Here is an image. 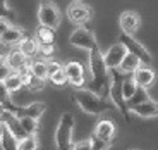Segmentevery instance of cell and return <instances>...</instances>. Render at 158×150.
<instances>
[{"mask_svg":"<svg viewBox=\"0 0 158 150\" xmlns=\"http://www.w3.org/2000/svg\"><path fill=\"white\" fill-rule=\"evenodd\" d=\"M141 66H143L141 59H139L138 55H134V54L127 52V55L124 57L122 64H120V67H118V71L124 73V74H134Z\"/></svg>","mask_w":158,"mask_h":150,"instance_id":"obj_21","label":"cell"},{"mask_svg":"<svg viewBox=\"0 0 158 150\" xmlns=\"http://www.w3.org/2000/svg\"><path fill=\"white\" fill-rule=\"evenodd\" d=\"M65 67V73H67L69 83L72 85L74 88H84L86 86V69L81 62L77 60H69V62L64 64Z\"/></svg>","mask_w":158,"mask_h":150,"instance_id":"obj_10","label":"cell"},{"mask_svg":"<svg viewBox=\"0 0 158 150\" xmlns=\"http://www.w3.org/2000/svg\"><path fill=\"white\" fill-rule=\"evenodd\" d=\"M2 122H5L9 126V130L12 131V133L16 135V138L23 140L28 136V133H26V130H24L23 126V122H21V117L16 114V112H12V111H2Z\"/></svg>","mask_w":158,"mask_h":150,"instance_id":"obj_13","label":"cell"},{"mask_svg":"<svg viewBox=\"0 0 158 150\" xmlns=\"http://www.w3.org/2000/svg\"><path fill=\"white\" fill-rule=\"evenodd\" d=\"M26 38V31L19 26H14L9 19H0V40L5 45H19Z\"/></svg>","mask_w":158,"mask_h":150,"instance_id":"obj_7","label":"cell"},{"mask_svg":"<svg viewBox=\"0 0 158 150\" xmlns=\"http://www.w3.org/2000/svg\"><path fill=\"white\" fill-rule=\"evenodd\" d=\"M0 143H2V150H19V140L9 130L5 122L0 124Z\"/></svg>","mask_w":158,"mask_h":150,"instance_id":"obj_20","label":"cell"},{"mask_svg":"<svg viewBox=\"0 0 158 150\" xmlns=\"http://www.w3.org/2000/svg\"><path fill=\"white\" fill-rule=\"evenodd\" d=\"M10 91L7 90V86H5L2 81H0V104H2V111H12V112H16L17 111V107L14 105V102L10 100Z\"/></svg>","mask_w":158,"mask_h":150,"instance_id":"obj_27","label":"cell"},{"mask_svg":"<svg viewBox=\"0 0 158 150\" xmlns=\"http://www.w3.org/2000/svg\"><path fill=\"white\" fill-rule=\"evenodd\" d=\"M138 86H139V85L136 83V79L132 78V74H131V78L122 79V91H124V97H126V100H129L131 97L136 93Z\"/></svg>","mask_w":158,"mask_h":150,"instance_id":"obj_29","label":"cell"},{"mask_svg":"<svg viewBox=\"0 0 158 150\" xmlns=\"http://www.w3.org/2000/svg\"><path fill=\"white\" fill-rule=\"evenodd\" d=\"M115 71L117 69H112L110 71V86H108V95L112 99V104L117 107V111L126 117V121H129V107H127V100L124 97L122 91V81L115 76Z\"/></svg>","mask_w":158,"mask_h":150,"instance_id":"obj_5","label":"cell"},{"mask_svg":"<svg viewBox=\"0 0 158 150\" xmlns=\"http://www.w3.org/2000/svg\"><path fill=\"white\" fill-rule=\"evenodd\" d=\"M48 81L55 86H64L69 83L64 64L57 62V60H48Z\"/></svg>","mask_w":158,"mask_h":150,"instance_id":"obj_14","label":"cell"},{"mask_svg":"<svg viewBox=\"0 0 158 150\" xmlns=\"http://www.w3.org/2000/svg\"><path fill=\"white\" fill-rule=\"evenodd\" d=\"M5 60H7V64L16 73H21V71H26L29 67V60L31 59H28V55H26L21 48H17V50H12Z\"/></svg>","mask_w":158,"mask_h":150,"instance_id":"obj_17","label":"cell"},{"mask_svg":"<svg viewBox=\"0 0 158 150\" xmlns=\"http://www.w3.org/2000/svg\"><path fill=\"white\" fill-rule=\"evenodd\" d=\"M21 76H23L24 86L29 88V90L38 91V90H43V88H45V79L35 76L31 71H29V69H26V71H21Z\"/></svg>","mask_w":158,"mask_h":150,"instance_id":"obj_23","label":"cell"},{"mask_svg":"<svg viewBox=\"0 0 158 150\" xmlns=\"http://www.w3.org/2000/svg\"><path fill=\"white\" fill-rule=\"evenodd\" d=\"M2 83L7 86V90L10 91H17V90H21V88L24 86V81H23V76H21V73H12L9 78H5V79H2Z\"/></svg>","mask_w":158,"mask_h":150,"instance_id":"obj_25","label":"cell"},{"mask_svg":"<svg viewBox=\"0 0 158 150\" xmlns=\"http://www.w3.org/2000/svg\"><path fill=\"white\" fill-rule=\"evenodd\" d=\"M118 24H120L122 33L134 35L139 29V26H141V17H139V14L134 11H124L122 14H120V17H118Z\"/></svg>","mask_w":158,"mask_h":150,"instance_id":"obj_12","label":"cell"},{"mask_svg":"<svg viewBox=\"0 0 158 150\" xmlns=\"http://www.w3.org/2000/svg\"><path fill=\"white\" fill-rule=\"evenodd\" d=\"M115 133H117V128H115V124L112 121H108V119L98 121L96 126H95V131H93V135H95L96 138L105 140V142H112V140L115 138Z\"/></svg>","mask_w":158,"mask_h":150,"instance_id":"obj_16","label":"cell"},{"mask_svg":"<svg viewBox=\"0 0 158 150\" xmlns=\"http://www.w3.org/2000/svg\"><path fill=\"white\" fill-rule=\"evenodd\" d=\"M35 36L40 42V45H52L55 43V29L47 28V26H41L38 24V28L35 29Z\"/></svg>","mask_w":158,"mask_h":150,"instance_id":"obj_24","label":"cell"},{"mask_svg":"<svg viewBox=\"0 0 158 150\" xmlns=\"http://www.w3.org/2000/svg\"><path fill=\"white\" fill-rule=\"evenodd\" d=\"M40 54L43 57H52L53 54H55V43H52V45H40Z\"/></svg>","mask_w":158,"mask_h":150,"instance_id":"obj_36","label":"cell"},{"mask_svg":"<svg viewBox=\"0 0 158 150\" xmlns=\"http://www.w3.org/2000/svg\"><path fill=\"white\" fill-rule=\"evenodd\" d=\"M21 122H23L24 130L28 135H36L38 133V128H40V122L38 119L35 117H21Z\"/></svg>","mask_w":158,"mask_h":150,"instance_id":"obj_31","label":"cell"},{"mask_svg":"<svg viewBox=\"0 0 158 150\" xmlns=\"http://www.w3.org/2000/svg\"><path fill=\"white\" fill-rule=\"evenodd\" d=\"M72 150H93V140L91 138L81 140V142L74 143V148Z\"/></svg>","mask_w":158,"mask_h":150,"instance_id":"obj_35","label":"cell"},{"mask_svg":"<svg viewBox=\"0 0 158 150\" xmlns=\"http://www.w3.org/2000/svg\"><path fill=\"white\" fill-rule=\"evenodd\" d=\"M47 111V105L43 102H31L28 105H23V107H17L16 114L19 117H35L40 119L43 116V112Z\"/></svg>","mask_w":158,"mask_h":150,"instance_id":"obj_19","label":"cell"},{"mask_svg":"<svg viewBox=\"0 0 158 150\" xmlns=\"http://www.w3.org/2000/svg\"><path fill=\"white\" fill-rule=\"evenodd\" d=\"M132 78L136 79V83H138L139 86L150 88V86H153L155 81H156V73H155L150 66H144V64H143L138 71L132 74Z\"/></svg>","mask_w":158,"mask_h":150,"instance_id":"obj_18","label":"cell"},{"mask_svg":"<svg viewBox=\"0 0 158 150\" xmlns=\"http://www.w3.org/2000/svg\"><path fill=\"white\" fill-rule=\"evenodd\" d=\"M127 48L124 43H120V42H117V43H114L110 48H108L103 55H105V62H107L108 69H118L120 67V64H122L124 57L127 55Z\"/></svg>","mask_w":158,"mask_h":150,"instance_id":"obj_11","label":"cell"},{"mask_svg":"<svg viewBox=\"0 0 158 150\" xmlns=\"http://www.w3.org/2000/svg\"><path fill=\"white\" fill-rule=\"evenodd\" d=\"M67 17L71 23L83 26L84 23L93 19V9L89 5L83 4L81 0H72L71 4L67 5Z\"/></svg>","mask_w":158,"mask_h":150,"instance_id":"obj_9","label":"cell"},{"mask_svg":"<svg viewBox=\"0 0 158 150\" xmlns=\"http://www.w3.org/2000/svg\"><path fill=\"white\" fill-rule=\"evenodd\" d=\"M72 47L79 48V50H93L96 48V38H95V33L91 31L89 28L86 26H77L74 31L71 33V38H69Z\"/></svg>","mask_w":158,"mask_h":150,"instance_id":"obj_6","label":"cell"},{"mask_svg":"<svg viewBox=\"0 0 158 150\" xmlns=\"http://www.w3.org/2000/svg\"><path fill=\"white\" fill-rule=\"evenodd\" d=\"M146 100H150V95H148V88L144 86H138V90H136V93L131 97L129 100H127V107H134V105H139V104L146 102Z\"/></svg>","mask_w":158,"mask_h":150,"instance_id":"obj_28","label":"cell"},{"mask_svg":"<svg viewBox=\"0 0 158 150\" xmlns=\"http://www.w3.org/2000/svg\"><path fill=\"white\" fill-rule=\"evenodd\" d=\"M132 114H136L138 117L143 119H151V117H158V102L155 100H146V102L139 104V105H134L129 109Z\"/></svg>","mask_w":158,"mask_h":150,"instance_id":"obj_15","label":"cell"},{"mask_svg":"<svg viewBox=\"0 0 158 150\" xmlns=\"http://www.w3.org/2000/svg\"><path fill=\"white\" fill-rule=\"evenodd\" d=\"M2 17H5V19H9L12 23V21L16 19V14H14V11H12L10 7H9V4L7 2H2Z\"/></svg>","mask_w":158,"mask_h":150,"instance_id":"obj_33","label":"cell"},{"mask_svg":"<svg viewBox=\"0 0 158 150\" xmlns=\"http://www.w3.org/2000/svg\"><path fill=\"white\" fill-rule=\"evenodd\" d=\"M91 140H93V150H107L112 143V142H105V140L96 138L95 135H91Z\"/></svg>","mask_w":158,"mask_h":150,"instance_id":"obj_32","label":"cell"},{"mask_svg":"<svg viewBox=\"0 0 158 150\" xmlns=\"http://www.w3.org/2000/svg\"><path fill=\"white\" fill-rule=\"evenodd\" d=\"M118 42L126 45V48L131 52V54L138 55L139 59H141V62L144 64V66H150V64L153 62V57H151L150 50H148V48L141 43V42H138V40H136L132 35H127V33H120V36H118Z\"/></svg>","mask_w":158,"mask_h":150,"instance_id":"obj_8","label":"cell"},{"mask_svg":"<svg viewBox=\"0 0 158 150\" xmlns=\"http://www.w3.org/2000/svg\"><path fill=\"white\" fill-rule=\"evenodd\" d=\"M12 73H14V69H12V67L7 64V60L2 59V64H0V78L5 79V78H9Z\"/></svg>","mask_w":158,"mask_h":150,"instance_id":"obj_34","label":"cell"},{"mask_svg":"<svg viewBox=\"0 0 158 150\" xmlns=\"http://www.w3.org/2000/svg\"><path fill=\"white\" fill-rule=\"evenodd\" d=\"M88 69H89V81L86 83V86L103 97V93L108 91L110 86V69L105 62V55L98 47L88 52Z\"/></svg>","mask_w":158,"mask_h":150,"instance_id":"obj_1","label":"cell"},{"mask_svg":"<svg viewBox=\"0 0 158 150\" xmlns=\"http://www.w3.org/2000/svg\"><path fill=\"white\" fill-rule=\"evenodd\" d=\"M38 23L41 26L57 29L62 23V16L60 11L52 0H40L38 4Z\"/></svg>","mask_w":158,"mask_h":150,"instance_id":"obj_4","label":"cell"},{"mask_svg":"<svg viewBox=\"0 0 158 150\" xmlns=\"http://www.w3.org/2000/svg\"><path fill=\"white\" fill-rule=\"evenodd\" d=\"M19 150H38V138L36 135H28L19 142Z\"/></svg>","mask_w":158,"mask_h":150,"instance_id":"obj_30","label":"cell"},{"mask_svg":"<svg viewBox=\"0 0 158 150\" xmlns=\"http://www.w3.org/2000/svg\"><path fill=\"white\" fill-rule=\"evenodd\" d=\"M72 136H74V116L71 112H64L60 116L59 126L55 131V143L59 150H72L74 143H72Z\"/></svg>","mask_w":158,"mask_h":150,"instance_id":"obj_3","label":"cell"},{"mask_svg":"<svg viewBox=\"0 0 158 150\" xmlns=\"http://www.w3.org/2000/svg\"><path fill=\"white\" fill-rule=\"evenodd\" d=\"M72 99L76 100V104L79 105L81 111L86 112V114H91V116H102L103 112L115 111L117 109L114 104L107 102L102 95L91 91L89 88H76Z\"/></svg>","mask_w":158,"mask_h":150,"instance_id":"obj_2","label":"cell"},{"mask_svg":"<svg viewBox=\"0 0 158 150\" xmlns=\"http://www.w3.org/2000/svg\"><path fill=\"white\" fill-rule=\"evenodd\" d=\"M29 71L35 76L41 79H48V60H35V62H29Z\"/></svg>","mask_w":158,"mask_h":150,"instance_id":"obj_26","label":"cell"},{"mask_svg":"<svg viewBox=\"0 0 158 150\" xmlns=\"http://www.w3.org/2000/svg\"><path fill=\"white\" fill-rule=\"evenodd\" d=\"M19 48L28 55V59H31L33 60V57H36V55H40V42L36 40V36H26V38L23 40L19 43Z\"/></svg>","mask_w":158,"mask_h":150,"instance_id":"obj_22","label":"cell"}]
</instances>
